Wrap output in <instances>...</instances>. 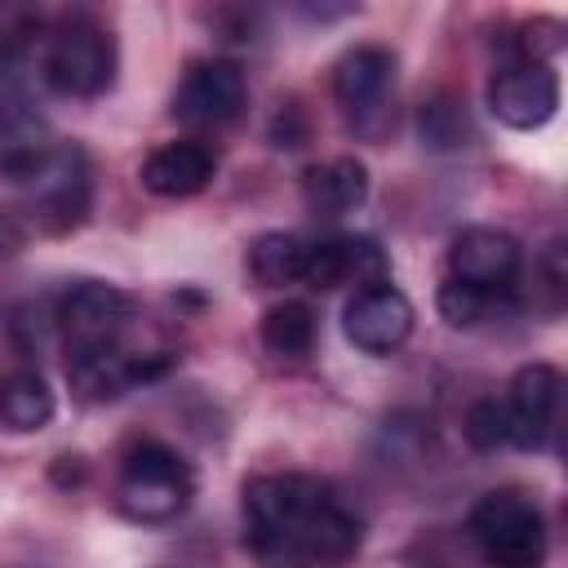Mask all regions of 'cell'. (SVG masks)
<instances>
[{
	"label": "cell",
	"mask_w": 568,
	"mask_h": 568,
	"mask_svg": "<svg viewBox=\"0 0 568 568\" xmlns=\"http://www.w3.org/2000/svg\"><path fill=\"white\" fill-rule=\"evenodd\" d=\"M364 524L320 475H257L244 484V546L257 568H346Z\"/></svg>",
	"instance_id": "1"
},
{
	"label": "cell",
	"mask_w": 568,
	"mask_h": 568,
	"mask_svg": "<svg viewBox=\"0 0 568 568\" xmlns=\"http://www.w3.org/2000/svg\"><path fill=\"white\" fill-rule=\"evenodd\" d=\"M120 510L138 524H169L178 519L195 497L191 466L160 439H138L120 457Z\"/></svg>",
	"instance_id": "2"
},
{
	"label": "cell",
	"mask_w": 568,
	"mask_h": 568,
	"mask_svg": "<svg viewBox=\"0 0 568 568\" xmlns=\"http://www.w3.org/2000/svg\"><path fill=\"white\" fill-rule=\"evenodd\" d=\"M417 133H422L426 146L453 151V146H466L470 124H466V111H462L453 98H430V102H422V111H417Z\"/></svg>",
	"instance_id": "18"
},
{
	"label": "cell",
	"mask_w": 568,
	"mask_h": 568,
	"mask_svg": "<svg viewBox=\"0 0 568 568\" xmlns=\"http://www.w3.org/2000/svg\"><path fill=\"white\" fill-rule=\"evenodd\" d=\"M133 324V297L102 280H80L58 302V328L67 342V359H98L129 351L124 333Z\"/></svg>",
	"instance_id": "4"
},
{
	"label": "cell",
	"mask_w": 568,
	"mask_h": 568,
	"mask_svg": "<svg viewBox=\"0 0 568 568\" xmlns=\"http://www.w3.org/2000/svg\"><path fill=\"white\" fill-rule=\"evenodd\" d=\"M262 346L280 359H302L315 346V315L306 302H280L262 315Z\"/></svg>",
	"instance_id": "16"
},
{
	"label": "cell",
	"mask_w": 568,
	"mask_h": 568,
	"mask_svg": "<svg viewBox=\"0 0 568 568\" xmlns=\"http://www.w3.org/2000/svg\"><path fill=\"white\" fill-rule=\"evenodd\" d=\"M248 84L244 71L226 58H204L191 62L186 75L173 89V120L195 124V129H213V124H231L244 111Z\"/></svg>",
	"instance_id": "7"
},
{
	"label": "cell",
	"mask_w": 568,
	"mask_h": 568,
	"mask_svg": "<svg viewBox=\"0 0 568 568\" xmlns=\"http://www.w3.org/2000/svg\"><path fill=\"white\" fill-rule=\"evenodd\" d=\"M466 439L479 453H493L501 444H510V417H506V399H475L466 413Z\"/></svg>",
	"instance_id": "20"
},
{
	"label": "cell",
	"mask_w": 568,
	"mask_h": 568,
	"mask_svg": "<svg viewBox=\"0 0 568 568\" xmlns=\"http://www.w3.org/2000/svg\"><path fill=\"white\" fill-rule=\"evenodd\" d=\"M302 253H306V244H302L297 235L266 231V235L248 248V271H253V280L266 284V288L293 284V280H302Z\"/></svg>",
	"instance_id": "17"
},
{
	"label": "cell",
	"mask_w": 568,
	"mask_h": 568,
	"mask_svg": "<svg viewBox=\"0 0 568 568\" xmlns=\"http://www.w3.org/2000/svg\"><path fill=\"white\" fill-rule=\"evenodd\" d=\"M49 422H53V390L40 373L18 368L0 377V426L27 435V430H44Z\"/></svg>",
	"instance_id": "15"
},
{
	"label": "cell",
	"mask_w": 568,
	"mask_h": 568,
	"mask_svg": "<svg viewBox=\"0 0 568 568\" xmlns=\"http://www.w3.org/2000/svg\"><path fill=\"white\" fill-rule=\"evenodd\" d=\"M40 75L49 89L71 98H93L115 75V44L93 18H67L44 36L40 49Z\"/></svg>",
	"instance_id": "5"
},
{
	"label": "cell",
	"mask_w": 568,
	"mask_h": 568,
	"mask_svg": "<svg viewBox=\"0 0 568 568\" xmlns=\"http://www.w3.org/2000/svg\"><path fill=\"white\" fill-rule=\"evenodd\" d=\"M470 541L493 568H541L546 555V519L532 497L515 488H497L475 501L466 519Z\"/></svg>",
	"instance_id": "3"
},
{
	"label": "cell",
	"mask_w": 568,
	"mask_h": 568,
	"mask_svg": "<svg viewBox=\"0 0 568 568\" xmlns=\"http://www.w3.org/2000/svg\"><path fill=\"white\" fill-rule=\"evenodd\" d=\"M22 182L31 186L36 209L53 231L75 226L89 213V164L80 146H49V155Z\"/></svg>",
	"instance_id": "10"
},
{
	"label": "cell",
	"mask_w": 568,
	"mask_h": 568,
	"mask_svg": "<svg viewBox=\"0 0 568 568\" xmlns=\"http://www.w3.org/2000/svg\"><path fill=\"white\" fill-rule=\"evenodd\" d=\"M435 302H439V315H444L453 328H470V324H479V320L493 311L497 293L470 288V284H462V280H444Z\"/></svg>",
	"instance_id": "19"
},
{
	"label": "cell",
	"mask_w": 568,
	"mask_h": 568,
	"mask_svg": "<svg viewBox=\"0 0 568 568\" xmlns=\"http://www.w3.org/2000/svg\"><path fill=\"white\" fill-rule=\"evenodd\" d=\"M564 377L555 364H524L510 382L506 417H510V444L515 448H541L559 417Z\"/></svg>",
	"instance_id": "12"
},
{
	"label": "cell",
	"mask_w": 568,
	"mask_h": 568,
	"mask_svg": "<svg viewBox=\"0 0 568 568\" xmlns=\"http://www.w3.org/2000/svg\"><path fill=\"white\" fill-rule=\"evenodd\" d=\"M342 328H346V342L355 351H364V355H390L413 333V302L395 284L355 288V297L342 311Z\"/></svg>",
	"instance_id": "9"
},
{
	"label": "cell",
	"mask_w": 568,
	"mask_h": 568,
	"mask_svg": "<svg viewBox=\"0 0 568 568\" xmlns=\"http://www.w3.org/2000/svg\"><path fill=\"white\" fill-rule=\"evenodd\" d=\"M213 169H217V155L204 142L178 138V142L155 146L142 160V186L151 195H164V200H186V195H200L213 182Z\"/></svg>",
	"instance_id": "13"
},
{
	"label": "cell",
	"mask_w": 568,
	"mask_h": 568,
	"mask_svg": "<svg viewBox=\"0 0 568 568\" xmlns=\"http://www.w3.org/2000/svg\"><path fill=\"white\" fill-rule=\"evenodd\" d=\"M302 195H306V209L320 213V217H342L351 209L364 204L368 195V169L351 155L342 160H328V164H311L306 178H302Z\"/></svg>",
	"instance_id": "14"
},
{
	"label": "cell",
	"mask_w": 568,
	"mask_h": 568,
	"mask_svg": "<svg viewBox=\"0 0 568 568\" xmlns=\"http://www.w3.org/2000/svg\"><path fill=\"white\" fill-rule=\"evenodd\" d=\"M519 240L497 226H466L448 248V280L484 293H506L519 280Z\"/></svg>",
	"instance_id": "11"
},
{
	"label": "cell",
	"mask_w": 568,
	"mask_h": 568,
	"mask_svg": "<svg viewBox=\"0 0 568 568\" xmlns=\"http://www.w3.org/2000/svg\"><path fill=\"white\" fill-rule=\"evenodd\" d=\"M488 111L506 129H519V133L541 129L559 111V75L550 71V62L510 58L488 80Z\"/></svg>",
	"instance_id": "6"
},
{
	"label": "cell",
	"mask_w": 568,
	"mask_h": 568,
	"mask_svg": "<svg viewBox=\"0 0 568 568\" xmlns=\"http://www.w3.org/2000/svg\"><path fill=\"white\" fill-rule=\"evenodd\" d=\"M395 84V53L382 44H355L333 67V98L346 120L373 133V115L386 111V93Z\"/></svg>",
	"instance_id": "8"
}]
</instances>
